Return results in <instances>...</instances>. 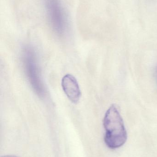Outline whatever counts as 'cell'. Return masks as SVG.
<instances>
[{
	"instance_id": "obj_1",
	"label": "cell",
	"mask_w": 157,
	"mask_h": 157,
	"mask_svg": "<svg viewBox=\"0 0 157 157\" xmlns=\"http://www.w3.org/2000/svg\"><path fill=\"white\" fill-rule=\"evenodd\" d=\"M103 125L106 132L104 141L108 147L112 149H117L126 143L127 132L116 105H112L106 112Z\"/></svg>"
},
{
	"instance_id": "obj_2",
	"label": "cell",
	"mask_w": 157,
	"mask_h": 157,
	"mask_svg": "<svg viewBox=\"0 0 157 157\" xmlns=\"http://www.w3.org/2000/svg\"><path fill=\"white\" fill-rule=\"evenodd\" d=\"M22 62L27 78L35 93L40 97L46 94L40 69L36 52L30 47H25L23 50Z\"/></svg>"
},
{
	"instance_id": "obj_3",
	"label": "cell",
	"mask_w": 157,
	"mask_h": 157,
	"mask_svg": "<svg viewBox=\"0 0 157 157\" xmlns=\"http://www.w3.org/2000/svg\"><path fill=\"white\" fill-rule=\"evenodd\" d=\"M48 21L55 33L64 35L68 29V17L61 0H44Z\"/></svg>"
},
{
	"instance_id": "obj_4",
	"label": "cell",
	"mask_w": 157,
	"mask_h": 157,
	"mask_svg": "<svg viewBox=\"0 0 157 157\" xmlns=\"http://www.w3.org/2000/svg\"><path fill=\"white\" fill-rule=\"evenodd\" d=\"M62 87L65 95L74 103H77L81 97V91L76 78L71 75H65L62 79Z\"/></svg>"
},
{
	"instance_id": "obj_5",
	"label": "cell",
	"mask_w": 157,
	"mask_h": 157,
	"mask_svg": "<svg viewBox=\"0 0 157 157\" xmlns=\"http://www.w3.org/2000/svg\"><path fill=\"white\" fill-rule=\"evenodd\" d=\"M1 157H17L15 156L10 155H9L3 156H2Z\"/></svg>"
}]
</instances>
